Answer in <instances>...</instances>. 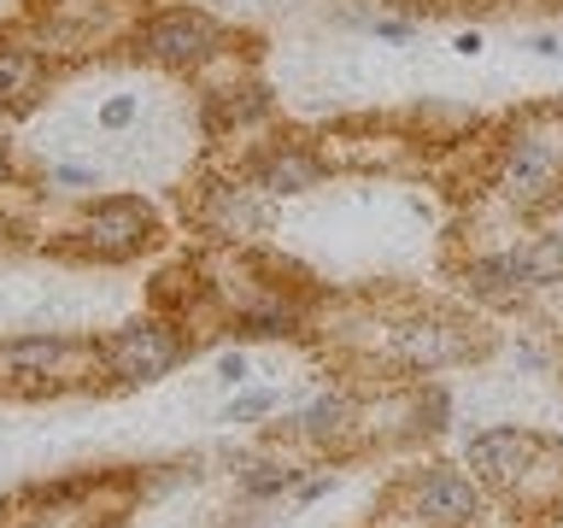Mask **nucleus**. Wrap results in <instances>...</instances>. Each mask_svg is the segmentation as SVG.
Returning <instances> with one entry per match:
<instances>
[{
  "label": "nucleus",
  "mask_w": 563,
  "mask_h": 528,
  "mask_svg": "<svg viewBox=\"0 0 563 528\" xmlns=\"http://www.w3.org/2000/svg\"><path fill=\"white\" fill-rule=\"evenodd\" d=\"M528 47H534L540 59H552V53H563V47H558V35H534V42H528Z\"/></svg>",
  "instance_id": "22"
},
{
  "label": "nucleus",
  "mask_w": 563,
  "mask_h": 528,
  "mask_svg": "<svg viewBox=\"0 0 563 528\" xmlns=\"http://www.w3.org/2000/svg\"><path fill=\"white\" fill-rule=\"evenodd\" d=\"M200 223H206V235H218V241H229V246L253 241L258 229H264L258 188H253V183H218V188L206 194V206H200Z\"/></svg>",
  "instance_id": "9"
},
{
  "label": "nucleus",
  "mask_w": 563,
  "mask_h": 528,
  "mask_svg": "<svg viewBox=\"0 0 563 528\" xmlns=\"http://www.w3.org/2000/svg\"><path fill=\"white\" fill-rule=\"evenodd\" d=\"M358 429H364V411L352 394H317L306 411L294 417V435L311 440V447H346Z\"/></svg>",
  "instance_id": "12"
},
{
  "label": "nucleus",
  "mask_w": 563,
  "mask_h": 528,
  "mask_svg": "<svg viewBox=\"0 0 563 528\" xmlns=\"http://www.w3.org/2000/svg\"><path fill=\"white\" fill-rule=\"evenodd\" d=\"M329 487H334V475H311V482H299L294 493H299V499H306V505H311V499H323V493H329Z\"/></svg>",
  "instance_id": "21"
},
{
  "label": "nucleus",
  "mask_w": 563,
  "mask_h": 528,
  "mask_svg": "<svg viewBox=\"0 0 563 528\" xmlns=\"http://www.w3.org/2000/svg\"><path fill=\"white\" fill-rule=\"evenodd\" d=\"M100 370V346H77L59 334H35V341L0 346V394H59Z\"/></svg>",
  "instance_id": "2"
},
{
  "label": "nucleus",
  "mask_w": 563,
  "mask_h": 528,
  "mask_svg": "<svg viewBox=\"0 0 563 528\" xmlns=\"http://www.w3.org/2000/svg\"><path fill=\"white\" fill-rule=\"evenodd\" d=\"M106 528H123V522H106Z\"/></svg>",
  "instance_id": "23"
},
{
  "label": "nucleus",
  "mask_w": 563,
  "mask_h": 528,
  "mask_svg": "<svg viewBox=\"0 0 563 528\" xmlns=\"http://www.w3.org/2000/svg\"><path fill=\"white\" fill-rule=\"evenodd\" d=\"M369 30H376L382 42H405V35H411V24H405V18H369Z\"/></svg>",
  "instance_id": "20"
},
{
  "label": "nucleus",
  "mask_w": 563,
  "mask_h": 528,
  "mask_svg": "<svg viewBox=\"0 0 563 528\" xmlns=\"http://www.w3.org/2000/svg\"><path fill=\"white\" fill-rule=\"evenodd\" d=\"M271 411H276V394H271V387H258V394H241L235 405H229L223 422H258V417H271Z\"/></svg>",
  "instance_id": "16"
},
{
  "label": "nucleus",
  "mask_w": 563,
  "mask_h": 528,
  "mask_svg": "<svg viewBox=\"0 0 563 528\" xmlns=\"http://www.w3.org/2000/svg\"><path fill=\"white\" fill-rule=\"evenodd\" d=\"M464 288H470V299H482V306H517V299L534 294V288H528V276H522V264H517V246L475 253L464 264Z\"/></svg>",
  "instance_id": "11"
},
{
  "label": "nucleus",
  "mask_w": 563,
  "mask_h": 528,
  "mask_svg": "<svg viewBox=\"0 0 563 528\" xmlns=\"http://www.w3.org/2000/svg\"><path fill=\"white\" fill-rule=\"evenodd\" d=\"M35 77H42V59L24 47H0V100H24Z\"/></svg>",
  "instance_id": "14"
},
{
  "label": "nucleus",
  "mask_w": 563,
  "mask_h": 528,
  "mask_svg": "<svg viewBox=\"0 0 563 528\" xmlns=\"http://www.w3.org/2000/svg\"><path fill=\"white\" fill-rule=\"evenodd\" d=\"M246 376H253V359L235 346V352H218V382H229V387H241Z\"/></svg>",
  "instance_id": "18"
},
{
  "label": "nucleus",
  "mask_w": 563,
  "mask_h": 528,
  "mask_svg": "<svg viewBox=\"0 0 563 528\" xmlns=\"http://www.w3.org/2000/svg\"><path fill=\"white\" fill-rule=\"evenodd\" d=\"M323 165L329 158L317 147H306V141H276L271 153L253 158V188L258 194H306L323 183Z\"/></svg>",
  "instance_id": "10"
},
{
  "label": "nucleus",
  "mask_w": 563,
  "mask_h": 528,
  "mask_svg": "<svg viewBox=\"0 0 563 528\" xmlns=\"http://www.w3.org/2000/svg\"><path fill=\"white\" fill-rule=\"evenodd\" d=\"M135 47L147 53V59L170 65V70H194V65H206V59H218V53H223V30L211 24L206 12L176 7V12H158L153 24H141Z\"/></svg>",
  "instance_id": "6"
},
{
  "label": "nucleus",
  "mask_w": 563,
  "mask_h": 528,
  "mask_svg": "<svg viewBox=\"0 0 563 528\" xmlns=\"http://www.w3.org/2000/svg\"><path fill=\"white\" fill-rule=\"evenodd\" d=\"M517 264L528 276V288H563V235H528L517 241Z\"/></svg>",
  "instance_id": "13"
},
{
  "label": "nucleus",
  "mask_w": 563,
  "mask_h": 528,
  "mask_svg": "<svg viewBox=\"0 0 563 528\" xmlns=\"http://www.w3.org/2000/svg\"><path fill=\"white\" fill-rule=\"evenodd\" d=\"M183 352H188L183 334L170 323H158V317H147V323H130V329H118L112 341H100V370L135 387V382L170 376V370L183 364Z\"/></svg>",
  "instance_id": "4"
},
{
  "label": "nucleus",
  "mask_w": 563,
  "mask_h": 528,
  "mask_svg": "<svg viewBox=\"0 0 563 528\" xmlns=\"http://www.w3.org/2000/svg\"><path fill=\"white\" fill-rule=\"evenodd\" d=\"M493 188L517 211L545 206L563 188V130H540V123L510 130L499 147V165H493Z\"/></svg>",
  "instance_id": "1"
},
{
  "label": "nucleus",
  "mask_w": 563,
  "mask_h": 528,
  "mask_svg": "<svg viewBox=\"0 0 563 528\" xmlns=\"http://www.w3.org/2000/svg\"><path fill=\"white\" fill-rule=\"evenodd\" d=\"M47 176H53V183H59V188H70V194L95 188V170H82V165H53Z\"/></svg>",
  "instance_id": "19"
},
{
  "label": "nucleus",
  "mask_w": 563,
  "mask_h": 528,
  "mask_svg": "<svg viewBox=\"0 0 563 528\" xmlns=\"http://www.w3.org/2000/svg\"><path fill=\"white\" fill-rule=\"evenodd\" d=\"M135 112H141V106H135V95H118V100H106V106H100V130H130V123H135Z\"/></svg>",
  "instance_id": "17"
},
{
  "label": "nucleus",
  "mask_w": 563,
  "mask_h": 528,
  "mask_svg": "<svg viewBox=\"0 0 563 528\" xmlns=\"http://www.w3.org/2000/svg\"><path fill=\"white\" fill-rule=\"evenodd\" d=\"M482 352V334H470L457 317H417V323H399L387 334V359L399 370H417V376H434L446 364H464Z\"/></svg>",
  "instance_id": "5"
},
{
  "label": "nucleus",
  "mask_w": 563,
  "mask_h": 528,
  "mask_svg": "<svg viewBox=\"0 0 563 528\" xmlns=\"http://www.w3.org/2000/svg\"><path fill=\"white\" fill-rule=\"evenodd\" d=\"M399 499L422 528H475L482 522V505H487V487L452 464H429V470L405 475Z\"/></svg>",
  "instance_id": "3"
},
{
  "label": "nucleus",
  "mask_w": 563,
  "mask_h": 528,
  "mask_svg": "<svg viewBox=\"0 0 563 528\" xmlns=\"http://www.w3.org/2000/svg\"><path fill=\"white\" fill-rule=\"evenodd\" d=\"M77 235H82V253H95V258H135L153 241V211L130 200V194H118V200H100L88 211L77 223Z\"/></svg>",
  "instance_id": "7"
},
{
  "label": "nucleus",
  "mask_w": 563,
  "mask_h": 528,
  "mask_svg": "<svg viewBox=\"0 0 563 528\" xmlns=\"http://www.w3.org/2000/svg\"><path fill=\"white\" fill-rule=\"evenodd\" d=\"M288 487H294L288 464H246L241 470V493H246V499H271V493H288Z\"/></svg>",
  "instance_id": "15"
},
{
  "label": "nucleus",
  "mask_w": 563,
  "mask_h": 528,
  "mask_svg": "<svg viewBox=\"0 0 563 528\" xmlns=\"http://www.w3.org/2000/svg\"><path fill=\"white\" fill-rule=\"evenodd\" d=\"M545 440L540 435H528V429H482V435H470V447H464V464L470 475L482 487L493 493H510L522 482V470L540 458Z\"/></svg>",
  "instance_id": "8"
}]
</instances>
